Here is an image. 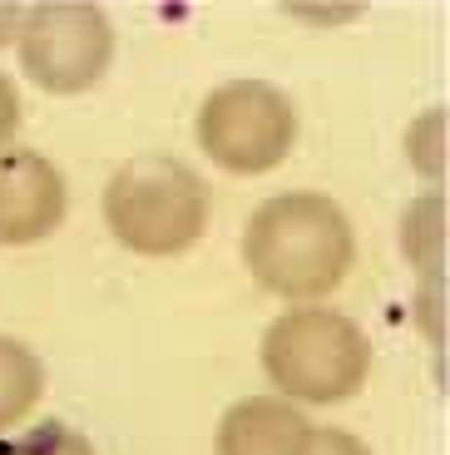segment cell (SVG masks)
<instances>
[{
	"label": "cell",
	"mask_w": 450,
	"mask_h": 455,
	"mask_svg": "<svg viewBox=\"0 0 450 455\" xmlns=\"http://www.w3.org/2000/svg\"><path fill=\"white\" fill-rule=\"evenodd\" d=\"M297 144V109L262 80H233L198 109V148L228 173H268Z\"/></svg>",
	"instance_id": "cell-4"
},
{
	"label": "cell",
	"mask_w": 450,
	"mask_h": 455,
	"mask_svg": "<svg viewBox=\"0 0 450 455\" xmlns=\"http://www.w3.org/2000/svg\"><path fill=\"white\" fill-rule=\"evenodd\" d=\"M45 396V366L30 347L0 337V435L15 431L35 411V401Z\"/></svg>",
	"instance_id": "cell-8"
},
{
	"label": "cell",
	"mask_w": 450,
	"mask_h": 455,
	"mask_svg": "<svg viewBox=\"0 0 450 455\" xmlns=\"http://www.w3.org/2000/svg\"><path fill=\"white\" fill-rule=\"evenodd\" d=\"M5 455H94V445H90V435H79L75 426L45 421V426H35V431H25Z\"/></svg>",
	"instance_id": "cell-9"
},
{
	"label": "cell",
	"mask_w": 450,
	"mask_h": 455,
	"mask_svg": "<svg viewBox=\"0 0 450 455\" xmlns=\"http://www.w3.org/2000/svg\"><path fill=\"white\" fill-rule=\"evenodd\" d=\"M20 94H15V84L5 80V75H0V154H5V148H11V139L20 134Z\"/></svg>",
	"instance_id": "cell-11"
},
{
	"label": "cell",
	"mask_w": 450,
	"mask_h": 455,
	"mask_svg": "<svg viewBox=\"0 0 450 455\" xmlns=\"http://www.w3.org/2000/svg\"><path fill=\"white\" fill-rule=\"evenodd\" d=\"M262 371L282 396L337 406L366 387L372 341L361 337L357 322L332 307H293L262 337Z\"/></svg>",
	"instance_id": "cell-2"
},
{
	"label": "cell",
	"mask_w": 450,
	"mask_h": 455,
	"mask_svg": "<svg viewBox=\"0 0 450 455\" xmlns=\"http://www.w3.org/2000/svg\"><path fill=\"white\" fill-rule=\"evenodd\" d=\"M357 238L351 223L322 194H277L243 228V262L248 273L287 302L332 297L351 273Z\"/></svg>",
	"instance_id": "cell-1"
},
{
	"label": "cell",
	"mask_w": 450,
	"mask_h": 455,
	"mask_svg": "<svg viewBox=\"0 0 450 455\" xmlns=\"http://www.w3.org/2000/svg\"><path fill=\"white\" fill-rule=\"evenodd\" d=\"M104 223L139 258L189 252L208 228V188L179 159L144 154L125 164L104 188Z\"/></svg>",
	"instance_id": "cell-3"
},
{
	"label": "cell",
	"mask_w": 450,
	"mask_h": 455,
	"mask_svg": "<svg viewBox=\"0 0 450 455\" xmlns=\"http://www.w3.org/2000/svg\"><path fill=\"white\" fill-rule=\"evenodd\" d=\"M20 25H25V11H20V5H5V0H0V45H11L15 35H20Z\"/></svg>",
	"instance_id": "cell-12"
},
{
	"label": "cell",
	"mask_w": 450,
	"mask_h": 455,
	"mask_svg": "<svg viewBox=\"0 0 450 455\" xmlns=\"http://www.w3.org/2000/svg\"><path fill=\"white\" fill-rule=\"evenodd\" d=\"M297 455H372V451H366V441H357L347 431H307Z\"/></svg>",
	"instance_id": "cell-10"
},
{
	"label": "cell",
	"mask_w": 450,
	"mask_h": 455,
	"mask_svg": "<svg viewBox=\"0 0 450 455\" xmlns=\"http://www.w3.org/2000/svg\"><path fill=\"white\" fill-rule=\"evenodd\" d=\"M307 431L312 426L302 421L293 401L248 396L228 406L223 426H218V455H297Z\"/></svg>",
	"instance_id": "cell-7"
},
{
	"label": "cell",
	"mask_w": 450,
	"mask_h": 455,
	"mask_svg": "<svg viewBox=\"0 0 450 455\" xmlns=\"http://www.w3.org/2000/svg\"><path fill=\"white\" fill-rule=\"evenodd\" d=\"M114 60V25L100 5L45 0L20 25V65L45 94H79L104 80Z\"/></svg>",
	"instance_id": "cell-5"
},
{
	"label": "cell",
	"mask_w": 450,
	"mask_h": 455,
	"mask_svg": "<svg viewBox=\"0 0 450 455\" xmlns=\"http://www.w3.org/2000/svg\"><path fill=\"white\" fill-rule=\"evenodd\" d=\"M65 173L45 154H35V148H5L0 154V243L5 248L50 238L65 223Z\"/></svg>",
	"instance_id": "cell-6"
}]
</instances>
